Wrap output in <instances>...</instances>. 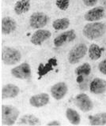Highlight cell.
<instances>
[{
    "label": "cell",
    "instance_id": "cell-26",
    "mask_svg": "<svg viewBox=\"0 0 106 126\" xmlns=\"http://www.w3.org/2000/svg\"><path fill=\"white\" fill-rule=\"evenodd\" d=\"M60 122H59L58 121H52L49 122V123H48V125L51 126V125H60Z\"/></svg>",
    "mask_w": 106,
    "mask_h": 126
},
{
    "label": "cell",
    "instance_id": "cell-6",
    "mask_svg": "<svg viewBox=\"0 0 106 126\" xmlns=\"http://www.w3.org/2000/svg\"><path fill=\"white\" fill-rule=\"evenodd\" d=\"M49 21L48 17L42 12L33 13L29 17V25L32 29H41L46 26Z\"/></svg>",
    "mask_w": 106,
    "mask_h": 126
},
{
    "label": "cell",
    "instance_id": "cell-8",
    "mask_svg": "<svg viewBox=\"0 0 106 126\" xmlns=\"http://www.w3.org/2000/svg\"><path fill=\"white\" fill-rule=\"evenodd\" d=\"M76 38V33L74 30H68L60 34L54 39L53 43L56 47L64 46V44L74 41Z\"/></svg>",
    "mask_w": 106,
    "mask_h": 126
},
{
    "label": "cell",
    "instance_id": "cell-7",
    "mask_svg": "<svg viewBox=\"0 0 106 126\" xmlns=\"http://www.w3.org/2000/svg\"><path fill=\"white\" fill-rule=\"evenodd\" d=\"M11 74L15 78L21 80H27L31 77V68L28 63H21L11 69Z\"/></svg>",
    "mask_w": 106,
    "mask_h": 126
},
{
    "label": "cell",
    "instance_id": "cell-9",
    "mask_svg": "<svg viewBox=\"0 0 106 126\" xmlns=\"http://www.w3.org/2000/svg\"><path fill=\"white\" fill-rule=\"evenodd\" d=\"M105 9L101 6L93 7L88 10L84 15V18L86 21L94 22L98 21L105 17Z\"/></svg>",
    "mask_w": 106,
    "mask_h": 126
},
{
    "label": "cell",
    "instance_id": "cell-22",
    "mask_svg": "<svg viewBox=\"0 0 106 126\" xmlns=\"http://www.w3.org/2000/svg\"><path fill=\"white\" fill-rule=\"evenodd\" d=\"M74 72H75V74L78 77H81L83 79V77L88 76V75L91 73V66H90V65L87 62L83 63L82 65L78 66L75 69Z\"/></svg>",
    "mask_w": 106,
    "mask_h": 126
},
{
    "label": "cell",
    "instance_id": "cell-10",
    "mask_svg": "<svg viewBox=\"0 0 106 126\" xmlns=\"http://www.w3.org/2000/svg\"><path fill=\"white\" fill-rule=\"evenodd\" d=\"M68 91V87L64 82H59L51 88V94L56 100L64 98Z\"/></svg>",
    "mask_w": 106,
    "mask_h": 126
},
{
    "label": "cell",
    "instance_id": "cell-14",
    "mask_svg": "<svg viewBox=\"0 0 106 126\" xmlns=\"http://www.w3.org/2000/svg\"><path fill=\"white\" fill-rule=\"evenodd\" d=\"M17 29V23L10 17H5L1 21V32L3 35H9Z\"/></svg>",
    "mask_w": 106,
    "mask_h": 126
},
{
    "label": "cell",
    "instance_id": "cell-12",
    "mask_svg": "<svg viewBox=\"0 0 106 126\" xmlns=\"http://www.w3.org/2000/svg\"><path fill=\"white\" fill-rule=\"evenodd\" d=\"M50 98L47 93H40L33 95L29 98V104L36 108L43 107L49 102Z\"/></svg>",
    "mask_w": 106,
    "mask_h": 126
},
{
    "label": "cell",
    "instance_id": "cell-25",
    "mask_svg": "<svg viewBox=\"0 0 106 126\" xmlns=\"http://www.w3.org/2000/svg\"><path fill=\"white\" fill-rule=\"evenodd\" d=\"M82 2H83L84 5H85L86 6L90 7V6H95L97 3L98 0H82Z\"/></svg>",
    "mask_w": 106,
    "mask_h": 126
},
{
    "label": "cell",
    "instance_id": "cell-13",
    "mask_svg": "<svg viewBox=\"0 0 106 126\" xmlns=\"http://www.w3.org/2000/svg\"><path fill=\"white\" fill-rule=\"evenodd\" d=\"M90 92L101 94L106 92V80L101 78H94L89 84Z\"/></svg>",
    "mask_w": 106,
    "mask_h": 126
},
{
    "label": "cell",
    "instance_id": "cell-20",
    "mask_svg": "<svg viewBox=\"0 0 106 126\" xmlns=\"http://www.w3.org/2000/svg\"><path fill=\"white\" fill-rule=\"evenodd\" d=\"M89 124L91 125H106V113L102 112L89 117Z\"/></svg>",
    "mask_w": 106,
    "mask_h": 126
},
{
    "label": "cell",
    "instance_id": "cell-18",
    "mask_svg": "<svg viewBox=\"0 0 106 126\" xmlns=\"http://www.w3.org/2000/svg\"><path fill=\"white\" fill-rule=\"evenodd\" d=\"M66 117L70 123L72 125H78L81 122V117L75 110L71 108H67L66 110Z\"/></svg>",
    "mask_w": 106,
    "mask_h": 126
},
{
    "label": "cell",
    "instance_id": "cell-24",
    "mask_svg": "<svg viewBox=\"0 0 106 126\" xmlns=\"http://www.w3.org/2000/svg\"><path fill=\"white\" fill-rule=\"evenodd\" d=\"M98 69L102 74L106 75V58L98 64Z\"/></svg>",
    "mask_w": 106,
    "mask_h": 126
},
{
    "label": "cell",
    "instance_id": "cell-1",
    "mask_svg": "<svg viewBox=\"0 0 106 126\" xmlns=\"http://www.w3.org/2000/svg\"><path fill=\"white\" fill-rule=\"evenodd\" d=\"M106 32V25L102 22L94 21L86 24L82 29V34L89 40H95L102 37Z\"/></svg>",
    "mask_w": 106,
    "mask_h": 126
},
{
    "label": "cell",
    "instance_id": "cell-5",
    "mask_svg": "<svg viewBox=\"0 0 106 126\" xmlns=\"http://www.w3.org/2000/svg\"><path fill=\"white\" fill-rule=\"evenodd\" d=\"M74 102L77 107L82 112H89L93 110V104L90 98L85 93L77 94L74 99Z\"/></svg>",
    "mask_w": 106,
    "mask_h": 126
},
{
    "label": "cell",
    "instance_id": "cell-2",
    "mask_svg": "<svg viewBox=\"0 0 106 126\" xmlns=\"http://www.w3.org/2000/svg\"><path fill=\"white\" fill-rule=\"evenodd\" d=\"M1 113L2 124L8 126L14 125L20 114V111L12 105H2Z\"/></svg>",
    "mask_w": 106,
    "mask_h": 126
},
{
    "label": "cell",
    "instance_id": "cell-21",
    "mask_svg": "<svg viewBox=\"0 0 106 126\" xmlns=\"http://www.w3.org/2000/svg\"><path fill=\"white\" fill-rule=\"evenodd\" d=\"M70 20L68 18H59L55 20L52 23V27L55 30L57 31H61V30H66V29H68V27L70 26Z\"/></svg>",
    "mask_w": 106,
    "mask_h": 126
},
{
    "label": "cell",
    "instance_id": "cell-17",
    "mask_svg": "<svg viewBox=\"0 0 106 126\" xmlns=\"http://www.w3.org/2000/svg\"><path fill=\"white\" fill-rule=\"evenodd\" d=\"M30 9V1L29 0H18L15 3L14 10L15 14L21 15L27 13Z\"/></svg>",
    "mask_w": 106,
    "mask_h": 126
},
{
    "label": "cell",
    "instance_id": "cell-3",
    "mask_svg": "<svg viewBox=\"0 0 106 126\" xmlns=\"http://www.w3.org/2000/svg\"><path fill=\"white\" fill-rule=\"evenodd\" d=\"M2 62L7 65H12L18 63L21 59V54L18 50L13 47H6L1 53Z\"/></svg>",
    "mask_w": 106,
    "mask_h": 126
},
{
    "label": "cell",
    "instance_id": "cell-16",
    "mask_svg": "<svg viewBox=\"0 0 106 126\" xmlns=\"http://www.w3.org/2000/svg\"><path fill=\"white\" fill-rule=\"evenodd\" d=\"M17 124L18 125H41V121L33 114H26L19 119Z\"/></svg>",
    "mask_w": 106,
    "mask_h": 126
},
{
    "label": "cell",
    "instance_id": "cell-15",
    "mask_svg": "<svg viewBox=\"0 0 106 126\" xmlns=\"http://www.w3.org/2000/svg\"><path fill=\"white\" fill-rule=\"evenodd\" d=\"M20 93V88L17 85L8 84L2 87V98H14L17 97Z\"/></svg>",
    "mask_w": 106,
    "mask_h": 126
},
{
    "label": "cell",
    "instance_id": "cell-11",
    "mask_svg": "<svg viewBox=\"0 0 106 126\" xmlns=\"http://www.w3.org/2000/svg\"><path fill=\"white\" fill-rule=\"evenodd\" d=\"M52 33L48 30L45 29H38L33 34L32 37H31L30 42L33 43V45L36 46H40L41 45L44 41H46L47 39H48Z\"/></svg>",
    "mask_w": 106,
    "mask_h": 126
},
{
    "label": "cell",
    "instance_id": "cell-23",
    "mask_svg": "<svg viewBox=\"0 0 106 126\" xmlns=\"http://www.w3.org/2000/svg\"><path fill=\"white\" fill-rule=\"evenodd\" d=\"M56 6L61 10H66L70 5V0H56Z\"/></svg>",
    "mask_w": 106,
    "mask_h": 126
},
{
    "label": "cell",
    "instance_id": "cell-4",
    "mask_svg": "<svg viewBox=\"0 0 106 126\" xmlns=\"http://www.w3.org/2000/svg\"><path fill=\"white\" fill-rule=\"evenodd\" d=\"M88 52L87 46L84 43H79L76 46H74L73 48L70 50L68 54V62L70 64H77L83 58L86 53Z\"/></svg>",
    "mask_w": 106,
    "mask_h": 126
},
{
    "label": "cell",
    "instance_id": "cell-19",
    "mask_svg": "<svg viewBox=\"0 0 106 126\" xmlns=\"http://www.w3.org/2000/svg\"><path fill=\"white\" fill-rule=\"evenodd\" d=\"M102 50L101 47H100L97 44L95 43H93L89 46V49H88V54H89V58L93 61H96L98 60L102 54Z\"/></svg>",
    "mask_w": 106,
    "mask_h": 126
}]
</instances>
